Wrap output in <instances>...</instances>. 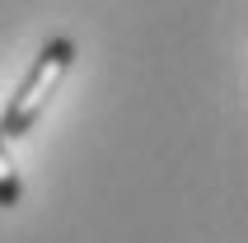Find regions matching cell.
Wrapping results in <instances>:
<instances>
[{
    "label": "cell",
    "mask_w": 248,
    "mask_h": 243,
    "mask_svg": "<svg viewBox=\"0 0 248 243\" xmlns=\"http://www.w3.org/2000/svg\"><path fill=\"white\" fill-rule=\"evenodd\" d=\"M70 61H75V42L70 38H52L42 42L38 61H33V70L24 75V84L10 94V103H5V112H0V136H24L33 131V122L42 117V108H47V98L56 94V84L66 80Z\"/></svg>",
    "instance_id": "1"
},
{
    "label": "cell",
    "mask_w": 248,
    "mask_h": 243,
    "mask_svg": "<svg viewBox=\"0 0 248 243\" xmlns=\"http://www.w3.org/2000/svg\"><path fill=\"white\" fill-rule=\"evenodd\" d=\"M19 173L10 164V150H5V136H0V206H19Z\"/></svg>",
    "instance_id": "2"
}]
</instances>
